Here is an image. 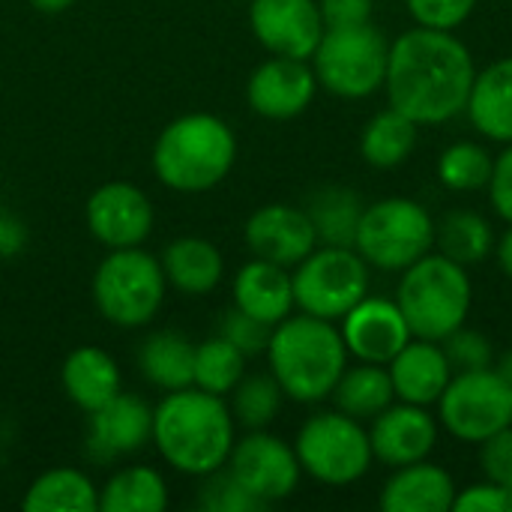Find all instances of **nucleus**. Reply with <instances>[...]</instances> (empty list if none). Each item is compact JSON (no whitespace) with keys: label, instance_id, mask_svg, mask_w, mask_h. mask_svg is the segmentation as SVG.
Here are the masks:
<instances>
[{"label":"nucleus","instance_id":"1","mask_svg":"<svg viewBox=\"0 0 512 512\" xmlns=\"http://www.w3.org/2000/svg\"><path fill=\"white\" fill-rule=\"evenodd\" d=\"M474 78V57L453 30L417 24L390 42L387 102L420 126H441L465 114Z\"/></svg>","mask_w":512,"mask_h":512},{"label":"nucleus","instance_id":"2","mask_svg":"<svg viewBox=\"0 0 512 512\" xmlns=\"http://www.w3.org/2000/svg\"><path fill=\"white\" fill-rule=\"evenodd\" d=\"M234 441L237 423L222 396L183 387L153 408V444L177 474L207 477L225 468Z\"/></svg>","mask_w":512,"mask_h":512},{"label":"nucleus","instance_id":"3","mask_svg":"<svg viewBox=\"0 0 512 512\" xmlns=\"http://www.w3.org/2000/svg\"><path fill=\"white\" fill-rule=\"evenodd\" d=\"M270 375L282 393L300 405L330 399L336 381L348 366V348L336 321L315 315H288L270 333L267 345Z\"/></svg>","mask_w":512,"mask_h":512},{"label":"nucleus","instance_id":"4","mask_svg":"<svg viewBox=\"0 0 512 512\" xmlns=\"http://www.w3.org/2000/svg\"><path fill=\"white\" fill-rule=\"evenodd\" d=\"M237 159L234 129L207 111L171 120L153 144V174L174 192H207L219 186Z\"/></svg>","mask_w":512,"mask_h":512},{"label":"nucleus","instance_id":"5","mask_svg":"<svg viewBox=\"0 0 512 512\" xmlns=\"http://www.w3.org/2000/svg\"><path fill=\"white\" fill-rule=\"evenodd\" d=\"M474 285L468 267L441 252H429L402 270L396 306L417 339L441 342L468 321Z\"/></svg>","mask_w":512,"mask_h":512},{"label":"nucleus","instance_id":"6","mask_svg":"<svg viewBox=\"0 0 512 512\" xmlns=\"http://www.w3.org/2000/svg\"><path fill=\"white\" fill-rule=\"evenodd\" d=\"M165 291L168 279L159 258L141 246L108 249L93 273V306L120 330H138L150 324L165 303Z\"/></svg>","mask_w":512,"mask_h":512},{"label":"nucleus","instance_id":"7","mask_svg":"<svg viewBox=\"0 0 512 512\" xmlns=\"http://www.w3.org/2000/svg\"><path fill=\"white\" fill-rule=\"evenodd\" d=\"M354 249L369 267L402 273L435 249V219L414 198H381L363 207Z\"/></svg>","mask_w":512,"mask_h":512},{"label":"nucleus","instance_id":"8","mask_svg":"<svg viewBox=\"0 0 512 512\" xmlns=\"http://www.w3.org/2000/svg\"><path fill=\"white\" fill-rule=\"evenodd\" d=\"M390 42L372 21L327 27L312 60L318 87L339 99H366L384 87Z\"/></svg>","mask_w":512,"mask_h":512},{"label":"nucleus","instance_id":"9","mask_svg":"<svg viewBox=\"0 0 512 512\" xmlns=\"http://www.w3.org/2000/svg\"><path fill=\"white\" fill-rule=\"evenodd\" d=\"M294 453L303 474L336 489L363 480L375 459L369 429H363L360 420L342 414L339 408L312 414L297 432Z\"/></svg>","mask_w":512,"mask_h":512},{"label":"nucleus","instance_id":"10","mask_svg":"<svg viewBox=\"0 0 512 512\" xmlns=\"http://www.w3.org/2000/svg\"><path fill=\"white\" fill-rule=\"evenodd\" d=\"M294 306L324 321H342L369 294V264L354 246H315L291 273Z\"/></svg>","mask_w":512,"mask_h":512},{"label":"nucleus","instance_id":"11","mask_svg":"<svg viewBox=\"0 0 512 512\" xmlns=\"http://www.w3.org/2000/svg\"><path fill=\"white\" fill-rule=\"evenodd\" d=\"M438 423L465 444H483L512 426V387L495 369L453 372L438 399Z\"/></svg>","mask_w":512,"mask_h":512},{"label":"nucleus","instance_id":"12","mask_svg":"<svg viewBox=\"0 0 512 512\" xmlns=\"http://www.w3.org/2000/svg\"><path fill=\"white\" fill-rule=\"evenodd\" d=\"M225 468L267 507L291 498L303 474L294 447L267 429H252L234 441Z\"/></svg>","mask_w":512,"mask_h":512},{"label":"nucleus","instance_id":"13","mask_svg":"<svg viewBox=\"0 0 512 512\" xmlns=\"http://www.w3.org/2000/svg\"><path fill=\"white\" fill-rule=\"evenodd\" d=\"M84 222L96 243L105 249H129L144 246L153 234V204L135 183L111 180L90 192L84 204Z\"/></svg>","mask_w":512,"mask_h":512},{"label":"nucleus","instance_id":"14","mask_svg":"<svg viewBox=\"0 0 512 512\" xmlns=\"http://www.w3.org/2000/svg\"><path fill=\"white\" fill-rule=\"evenodd\" d=\"M249 27L276 57L309 60L327 30L318 0H249Z\"/></svg>","mask_w":512,"mask_h":512},{"label":"nucleus","instance_id":"15","mask_svg":"<svg viewBox=\"0 0 512 512\" xmlns=\"http://www.w3.org/2000/svg\"><path fill=\"white\" fill-rule=\"evenodd\" d=\"M318 93V78L309 60L270 57L255 66L246 81V102L258 117L294 120L300 117Z\"/></svg>","mask_w":512,"mask_h":512},{"label":"nucleus","instance_id":"16","mask_svg":"<svg viewBox=\"0 0 512 512\" xmlns=\"http://www.w3.org/2000/svg\"><path fill=\"white\" fill-rule=\"evenodd\" d=\"M339 333L351 357H357L360 363H378V366H387L414 339L396 300L372 297V294H366L342 318Z\"/></svg>","mask_w":512,"mask_h":512},{"label":"nucleus","instance_id":"17","mask_svg":"<svg viewBox=\"0 0 512 512\" xmlns=\"http://www.w3.org/2000/svg\"><path fill=\"white\" fill-rule=\"evenodd\" d=\"M243 240L255 258L273 261L279 267H297L318 246L309 213L291 204L258 207L243 225Z\"/></svg>","mask_w":512,"mask_h":512},{"label":"nucleus","instance_id":"18","mask_svg":"<svg viewBox=\"0 0 512 512\" xmlns=\"http://www.w3.org/2000/svg\"><path fill=\"white\" fill-rule=\"evenodd\" d=\"M87 417V456L93 462L132 456L153 441V408L141 396L120 390L111 402Z\"/></svg>","mask_w":512,"mask_h":512},{"label":"nucleus","instance_id":"19","mask_svg":"<svg viewBox=\"0 0 512 512\" xmlns=\"http://www.w3.org/2000/svg\"><path fill=\"white\" fill-rule=\"evenodd\" d=\"M369 444L372 456L387 468L423 462L438 444V420L426 405L393 402L372 420Z\"/></svg>","mask_w":512,"mask_h":512},{"label":"nucleus","instance_id":"20","mask_svg":"<svg viewBox=\"0 0 512 512\" xmlns=\"http://www.w3.org/2000/svg\"><path fill=\"white\" fill-rule=\"evenodd\" d=\"M393 390L399 402L411 405H438L441 393L453 378V366L441 348V342L411 339L390 363H387Z\"/></svg>","mask_w":512,"mask_h":512},{"label":"nucleus","instance_id":"21","mask_svg":"<svg viewBox=\"0 0 512 512\" xmlns=\"http://www.w3.org/2000/svg\"><path fill=\"white\" fill-rule=\"evenodd\" d=\"M231 294L237 309L270 327L285 321L294 309V282L288 267H279L264 258H252L234 273Z\"/></svg>","mask_w":512,"mask_h":512},{"label":"nucleus","instance_id":"22","mask_svg":"<svg viewBox=\"0 0 512 512\" xmlns=\"http://www.w3.org/2000/svg\"><path fill=\"white\" fill-rule=\"evenodd\" d=\"M456 483L453 477L432 465V462H414L393 468L390 480L381 489V510L384 512H453L456 501Z\"/></svg>","mask_w":512,"mask_h":512},{"label":"nucleus","instance_id":"23","mask_svg":"<svg viewBox=\"0 0 512 512\" xmlns=\"http://www.w3.org/2000/svg\"><path fill=\"white\" fill-rule=\"evenodd\" d=\"M60 384L75 408L93 414L123 390V375L108 351L96 345H81L66 354L60 366Z\"/></svg>","mask_w":512,"mask_h":512},{"label":"nucleus","instance_id":"24","mask_svg":"<svg viewBox=\"0 0 512 512\" xmlns=\"http://www.w3.org/2000/svg\"><path fill=\"white\" fill-rule=\"evenodd\" d=\"M465 114L483 138L512 144V54L477 72Z\"/></svg>","mask_w":512,"mask_h":512},{"label":"nucleus","instance_id":"25","mask_svg":"<svg viewBox=\"0 0 512 512\" xmlns=\"http://www.w3.org/2000/svg\"><path fill=\"white\" fill-rule=\"evenodd\" d=\"M162 273L168 285L186 297H204L216 291V285L225 276V258L216 249V243L204 237H177L165 246L162 258Z\"/></svg>","mask_w":512,"mask_h":512},{"label":"nucleus","instance_id":"26","mask_svg":"<svg viewBox=\"0 0 512 512\" xmlns=\"http://www.w3.org/2000/svg\"><path fill=\"white\" fill-rule=\"evenodd\" d=\"M195 345L180 330H156L144 339L138 351L141 375L162 393L192 387Z\"/></svg>","mask_w":512,"mask_h":512},{"label":"nucleus","instance_id":"27","mask_svg":"<svg viewBox=\"0 0 512 512\" xmlns=\"http://www.w3.org/2000/svg\"><path fill=\"white\" fill-rule=\"evenodd\" d=\"M21 507L27 512H96L99 492L84 471L51 468L27 486Z\"/></svg>","mask_w":512,"mask_h":512},{"label":"nucleus","instance_id":"28","mask_svg":"<svg viewBox=\"0 0 512 512\" xmlns=\"http://www.w3.org/2000/svg\"><path fill=\"white\" fill-rule=\"evenodd\" d=\"M330 399L336 402V408L360 423H372L384 408H390L396 402V390L390 381L387 366L378 363H357V366H345L342 378L336 381Z\"/></svg>","mask_w":512,"mask_h":512},{"label":"nucleus","instance_id":"29","mask_svg":"<svg viewBox=\"0 0 512 512\" xmlns=\"http://www.w3.org/2000/svg\"><path fill=\"white\" fill-rule=\"evenodd\" d=\"M420 141V123H414L411 117H405L396 108L378 111L360 135V156L372 165V168H399L411 159V153L417 150Z\"/></svg>","mask_w":512,"mask_h":512},{"label":"nucleus","instance_id":"30","mask_svg":"<svg viewBox=\"0 0 512 512\" xmlns=\"http://www.w3.org/2000/svg\"><path fill=\"white\" fill-rule=\"evenodd\" d=\"M168 507V483L150 465H129L108 477L99 492L102 512H162Z\"/></svg>","mask_w":512,"mask_h":512},{"label":"nucleus","instance_id":"31","mask_svg":"<svg viewBox=\"0 0 512 512\" xmlns=\"http://www.w3.org/2000/svg\"><path fill=\"white\" fill-rule=\"evenodd\" d=\"M363 207L366 204L360 201V195L354 189L324 186L309 195V204L303 210L312 219L318 246H354Z\"/></svg>","mask_w":512,"mask_h":512},{"label":"nucleus","instance_id":"32","mask_svg":"<svg viewBox=\"0 0 512 512\" xmlns=\"http://www.w3.org/2000/svg\"><path fill=\"white\" fill-rule=\"evenodd\" d=\"M435 246L450 261L471 267L495 252V234L489 219L477 210H450L441 222H435Z\"/></svg>","mask_w":512,"mask_h":512},{"label":"nucleus","instance_id":"33","mask_svg":"<svg viewBox=\"0 0 512 512\" xmlns=\"http://www.w3.org/2000/svg\"><path fill=\"white\" fill-rule=\"evenodd\" d=\"M243 375H246V354H240L219 333L195 345L192 387L225 399L240 384Z\"/></svg>","mask_w":512,"mask_h":512},{"label":"nucleus","instance_id":"34","mask_svg":"<svg viewBox=\"0 0 512 512\" xmlns=\"http://www.w3.org/2000/svg\"><path fill=\"white\" fill-rule=\"evenodd\" d=\"M231 396V417L246 432L267 429L282 411V387L273 375H243L240 384L228 393Z\"/></svg>","mask_w":512,"mask_h":512},{"label":"nucleus","instance_id":"35","mask_svg":"<svg viewBox=\"0 0 512 512\" xmlns=\"http://www.w3.org/2000/svg\"><path fill=\"white\" fill-rule=\"evenodd\" d=\"M495 156L477 141H456L438 159V180L450 192H477L489 186Z\"/></svg>","mask_w":512,"mask_h":512},{"label":"nucleus","instance_id":"36","mask_svg":"<svg viewBox=\"0 0 512 512\" xmlns=\"http://www.w3.org/2000/svg\"><path fill=\"white\" fill-rule=\"evenodd\" d=\"M201 495L198 504L204 512H258L267 510V504H261L228 468H219L207 477H201Z\"/></svg>","mask_w":512,"mask_h":512},{"label":"nucleus","instance_id":"37","mask_svg":"<svg viewBox=\"0 0 512 512\" xmlns=\"http://www.w3.org/2000/svg\"><path fill=\"white\" fill-rule=\"evenodd\" d=\"M441 348L453 366V372H477V369H492L495 366V351L492 342L471 327H459L453 330L447 339H441Z\"/></svg>","mask_w":512,"mask_h":512},{"label":"nucleus","instance_id":"38","mask_svg":"<svg viewBox=\"0 0 512 512\" xmlns=\"http://www.w3.org/2000/svg\"><path fill=\"white\" fill-rule=\"evenodd\" d=\"M216 333H219L222 339H228V342H231L240 354H246V360H249V357L267 354L273 327L264 324V321H258V318H252V315H246L243 309L231 306L228 312H222L219 330H216Z\"/></svg>","mask_w":512,"mask_h":512},{"label":"nucleus","instance_id":"39","mask_svg":"<svg viewBox=\"0 0 512 512\" xmlns=\"http://www.w3.org/2000/svg\"><path fill=\"white\" fill-rule=\"evenodd\" d=\"M405 6L420 27L456 30L471 18L477 0H405Z\"/></svg>","mask_w":512,"mask_h":512},{"label":"nucleus","instance_id":"40","mask_svg":"<svg viewBox=\"0 0 512 512\" xmlns=\"http://www.w3.org/2000/svg\"><path fill=\"white\" fill-rule=\"evenodd\" d=\"M480 468L486 480L512 489V426L480 444Z\"/></svg>","mask_w":512,"mask_h":512},{"label":"nucleus","instance_id":"41","mask_svg":"<svg viewBox=\"0 0 512 512\" xmlns=\"http://www.w3.org/2000/svg\"><path fill=\"white\" fill-rule=\"evenodd\" d=\"M453 512H512V489L492 480L474 483L456 492Z\"/></svg>","mask_w":512,"mask_h":512},{"label":"nucleus","instance_id":"42","mask_svg":"<svg viewBox=\"0 0 512 512\" xmlns=\"http://www.w3.org/2000/svg\"><path fill=\"white\" fill-rule=\"evenodd\" d=\"M489 195H492V207L495 213L512 225V144H504V150L495 156L492 165V177H489Z\"/></svg>","mask_w":512,"mask_h":512},{"label":"nucleus","instance_id":"43","mask_svg":"<svg viewBox=\"0 0 512 512\" xmlns=\"http://www.w3.org/2000/svg\"><path fill=\"white\" fill-rule=\"evenodd\" d=\"M318 9L327 27H348L372 21L375 0H318Z\"/></svg>","mask_w":512,"mask_h":512},{"label":"nucleus","instance_id":"44","mask_svg":"<svg viewBox=\"0 0 512 512\" xmlns=\"http://www.w3.org/2000/svg\"><path fill=\"white\" fill-rule=\"evenodd\" d=\"M24 246H27V228H24V222L15 213L0 210V258H12Z\"/></svg>","mask_w":512,"mask_h":512},{"label":"nucleus","instance_id":"45","mask_svg":"<svg viewBox=\"0 0 512 512\" xmlns=\"http://www.w3.org/2000/svg\"><path fill=\"white\" fill-rule=\"evenodd\" d=\"M495 255H498L501 270H504V273L512 279V225L504 231V237L495 243Z\"/></svg>","mask_w":512,"mask_h":512},{"label":"nucleus","instance_id":"46","mask_svg":"<svg viewBox=\"0 0 512 512\" xmlns=\"http://www.w3.org/2000/svg\"><path fill=\"white\" fill-rule=\"evenodd\" d=\"M36 12H42V15H60V12H66V9H72L78 0H27Z\"/></svg>","mask_w":512,"mask_h":512},{"label":"nucleus","instance_id":"47","mask_svg":"<svg viewBox=\"0 0 512 512\" xmlns=\"http://www.w3.org/2000/svg\"><path fill=\"white\" fill-rule=\"evenodd\" d=\"M492 369H495V372H498V375H501V378H504V381L512 387V348L498 357V363H495Z\"/></svg>","mask_w":512,"mask_h":512}]
</instances>
